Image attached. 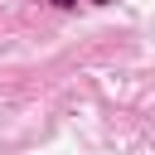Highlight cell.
Segmentation results:
<instances>
[{
	"label": "cell",
	"instance_id": "cell-1",
	"mask_svg": "<svg viewBox=\"0 0 155 155\" xmlns=\"http://www.w3.org/2000/svg\"><path fill=\"white\" fill-rule=\"evenodd\" d=\"M53 5H58V10H73V5H78V0H53Z\"/></svg>",
	"mask_w": 155,
	"mask_h": 155
},
{
	"label": "cell",
	"instance_id": "cell-2",
	"mask_svg": "<svg viewBox=\"0 0 155 155\" xmlns=\"http://www.w3.org/2000/svg\"><path fill=\"white\" fill-rule=\"evenodd\" d=\"M92 5H116V0H92Z\"/></svg>",
	"mask_w": 155,
	"mask_h": 155
}]
</instances>
